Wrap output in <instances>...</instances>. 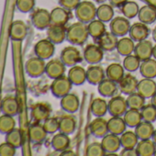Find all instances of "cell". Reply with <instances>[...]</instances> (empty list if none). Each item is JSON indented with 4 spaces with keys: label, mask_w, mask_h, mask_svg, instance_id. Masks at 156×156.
Masks as SVG:
<instances>
[{
    "label": "cell",
    "mask_w": 156,
    "mask_h": 156,
    "mask_svg": "<svg viewBox=\"0 0 156 156\" xmlns=\"http://www.w3.org/2000/svg\"><path fill=\"white\" fill-rule=\"evenodd\" d=\"M126 100H127L128 108H132V109L140 110L145 105V98H143L138 92H134L129 95Z\"/></svg>",
    "instance_id": "cell-43"
},
{
    "label": "cell",
    "mask_w": 156,
    "mask_h": 156,
    "mask_svg": "<svg viewBox=\"0 0 156 156\" xmlns=\"http://www.w3.org/2000/svg\"><path fill=\"white\" fill-rule=\"evenodd\" d=\"M51 113V106L45 102H39L36 103L31 109V116L32 119L37 122H41L50 118Z\"/></svg>",
    "instance_id": "cell-14"
},
{
    "label": "cell",
    "mask_w": 156,
    "mask_h": 156,
    "mask_svg": "<svg viewBox=\"0 0 156 156\" xmlns=\"http://www.w3.org/2000/svg\"><path fill=\"white\" fill-rule=\"evenodd\" d=\"M1 109L4 114L9 116H16L19 112V103L14 97H6L2 101Z\"/></svg>",
    "instance_id": "cell-34"
},
{
    "label": "cell",
    "mask_w": 156,
    "mask_h": 156,
    "mask_svg": "<svg viewBox=\"0 0 156 156\" xmlns=\"http://www.w3.org/2000/svg\"><path fill=\"white\" fill-rule=\"evenodd\" d=\"M120 142L123 148H135L139 142V138L135 131L125 130L120 135Z\"/></svg>",
    "instance_id": "cell-42"
},
{
    "label": "cell",
    "mask_w": 156,
    "mask_h": 156,
    "mask_svg": "<svg viewBox=\"0 0 156 156\" xmlns=\"http://www.w3.org/2000/svg\"><path fill=\"white\" fill-rule=\"evenodd\" d=\"M87 29H88V32L89 35L95 39V40H98L107 30H106V25L105 22L98 20H94L91 22L88 23L87 25Z\"/></svg>",
    "instance_id": "cell-35"
},
{
    "label": "cell",
    "mask_w": 156,
    "mask_h": 156,
    "mask_svg": "<svg viewBox=\"0 0 156 156\" xmlns=\"http://www.w3.org/2000/svg\"><path fill=\"white\" fill-rule=\"evenodd\" d=\"M134 49H135L134 41L130 38H125V37L119 40L116 48L117 51L122 56H127L131 54L134 51Z\"/></svg>",
    "instance_id": "cell-37"
},
{
    "label": "cell",
    "mask_w": 156,
    "mask_h": 156,
    "mask_svg": "<svg viewBox=\"0 0 156 156\" xmlns=\"http://www.w3.org/2000/svg\"><path fill=\"white\" fill-rule=\"evenodd\" d=\"M89 36L88 29L86 23L78 21L74 22L67 28L66 39L73 45H82L84 44Z\"/></svg>",
    "instance_id": "cell-1"
},
{
    "label": "cell",
    "mask_w": 156,
    "mask_h": 156,
    "mask_svg": "<svg viewBox=\"0 0 156 156\" xmlns=\"http://www.w3.org/2000/svg\"><path fill=\"white\" fill-rule=\"evenodd\" d=\"M152 39H153V41H156V27L152 30Z\"/></svg>",
    "instance_id": "cell-58"
},
{
    "label": "cell",
    "mask_w": 156,
    "mask_h": 156,
    "mask_svg": "<svg viewBox=\"0 0 156 156\" xmlns=\"http://www.w3.org/2000/svg\"><path fill=\"white\" fill-rule=\"evenodd\" d=\"M152 56L154 57V59H156V45L153 46V49H152Z\"/></svg>",
    "instance_id": "cell-59"
},
{
    "label": "cell",
    "mask_w": 156,
    "mask_h": 156,
    "mask_svg": "<svg viewBox=\"0 0 156 156\" xmlns=\"http://www.w3.org/2000/svg\"><path fill=\"white\" fill-rule=\"evenodd\" d=\"M102 147L106 153L108 152H116L119 150L121 147V142H120V137L117 134L113 133H108L102 138L101 141Z\"/></svg>",
    "instance_id": "cell-18"
},
{
    "label": "cell",
    "mask_w": 156,
    "mask_h": 156,
    "mask_svg": "<svg viewBox=\"0 0 156 156\" xmlns=\"http://www.w3.org/2000/svg\"><path fill=\"white\" fill-rule=\"evenodd\" d=\"M106 72L103 67L98 64H92L87 70V80L89 84L98 86L104 78Z\"/></svg>",
    "instance_id": "cell-16"
},
{
    "label": "cell",
    "mask_w": 156,
    "mask_h": 156,
    "mask_svg": "<svg viewBox=\"0 0 156 156\" xmlns=\"http://www.w3.org/2000/svg\"><path fill=\"white\" fill-rule=\"evenodd\" d=\"M6 141H8L11 145H13L15 148L20 147L23 142L22 131L20 129H13L11 131L7 133Z\"/></svg>",
    "instance_id": "cell-45"
},
{
    "label": "cell",
    "mask_w": 156,
    "mask_h": 156,
    "mask_svg": "<svg viewBox=\"0 0 156 156\" xmlns=\"http://www.w3.org/2000/svg\"><path fill=\"white\" fill-rule=\"evenodd\" d=\"M90 131L97 138H103L108 131V121L103 117H97L90 124Z\"/></svg>",
    "instance_id": "cell-24"
},
{
    "label": "cell",
    "mask_w": 156,
    "mask_h": 156,
    "mask_svg": "<svg viewBox=\"0 0 156 156\" xmlns=\"http://www.w3.org/2000/svg\"><path fill=\"white\" fill-rule=\"evenodd\" d=\"M94 1L97 3H104L105 1H107V0H94Z\"/></svg>",
    "instance_id": "cell-61"
},
{
    "label": "cell",
    "mask_w": 156,
    "mask_h": 156,
    "mask_svg": "<svg viewBox=\"0 0 156 156\" xmlns=\"http://www.w3.org/2000/svg\"><path fill=\"white\" fill-rule=\"evenodd\" d=\"M75 10V17L78 21L89 23L97 18V7L91 1H81Z\"/></svg>",
    "instance_id": "cell-2"
},
{
    "label": "cell",
    "mask_w": 156,
    "mask_h": 156,
    "mask_svg": "<svg viewBox=\"0 0 156 156\" xmlns=\"http://www.w3.org/2000/svg\"><path fill=\"white\" fill-rule=\"evenodd\" d=\"M151 104L156 108V92H155L154 95L151 97Z\"/></svg>",
    "instance_id": "cell-57"
},
{
    "label": "cell",
    "mask_w": 156,
    "mask_h": 156,
    "mask_svg": "<svg viewBox=\"0 0 156 156\" xmlns=\"http://www.w3.org/2000/svg\"><path fill=\"white\" fill-rule=\"evenodd\" d=\"M106 154L102 144L99 142H92L86 149L87 156H103Z\"/></svg>",
    "instance_id": "cell-49"
},
{
    "label": "cell",
    "mask_w": 156,
    "mask_h": 156,
    "mask_svg": "<svg viewBox=\"0 0 156 156\" xmlns=\"http://www.w3.org/2000/svg\"><path fill=\"white\" fill-rule=\"evenodd\" d=\"M79 98L73 93H69L61 98V107L67 113H75L79 109Z\"/></svg>",
    "instance_id": "cell-17"
},
{
    "label": "cell",
    "mask_w": 156,
    "mask_h": 156,
    "mask_svg": "<svg viewBox=\"0 0 156 156\" xmlns=\"http://www.w3.org/2000/svg\"><path fill=\"white\" fill-rule=\"evenodd\" d=\"M70 142L71 140L69 136L60 131V133H57L52 137L51 147L57 151H63L68 149V147L70 146Z\"/></svg>",
    "instance_id": "cell-33"
},
{
    "label": "cell",
    "mask_w": 156,
    "mask_h": 156,
    "mask_svg": "<svg viewBox=\"0 0 156 156\" xmlns=\"http://www.w3.org/2000/svg\"><path fill=\"white\" fill-rule=\"evenodd\" d=\"M76 128V120L72 115H65L60 119V128L59 130L62 133L70 135L73 133Z\"/></svg>",
    "instance_id": "cell-36"
},
{
    "label": "cell",
    "mask_w": 156,
    "mask_h": 156,
    "mask_svg": "<svg viewBox=\"0 0 156 156\" xmlns=\"http://www.w3.org/2000/svg\"><path fill=\"white\" fill-rule=\"evenodd\" d=\"M138 17L140 22L147 25L152 24L156 20V9L152 6L145 5L140 9Z\"/></svg>",
    "instance_id": "cell-31"
},
{
    "label": "cell",
    "mask_w": 156,
    "mask_h": 156,
    "mask_svg": "<svg viewBox=\"0 0 156 156\" xmlns=\"http://www.w3.org/2000/svg\"><path fill=\"white\" fill-rule=\"evenodd\" d=\"M128 0H109V3L112 7L115 8H121V6Z\"/></svg>",
    "instance_id": "cell-55"
},
{
    "label": "cell",
    "mask_w": 156,
    "mask_h": 156,
    "mask_svg": "<svg viewBox=\"0 0 156 156\" xmlns=\"http://www.w3.org/2000/svg\"><path fill=\"white\" fill-rule=\"evenodd\" d=\"M65 64L62 62L61 58H54L51 60L48 63H46L45 73L46 74L51 78V79H55L60 76L64 75L65 73Z\"/></svg>",
    "instance_id": "cell-10"
},
{
    "label": "cell",
    "mask_w": 156,
    "mask_h": 156,
    "mask_svg": "<svg viewBox=\"0 0 156 156\" xmlns=\"http://www.w3.org/2000/svg\"><path fill=\"white\" fill-rule=\"evenodd\" d=\"M118 83L108 79V78H104V79L98 85V93L105 98H111L113 97L117 90H118Z\"/></svg>",
    "instance_id": "cell-26"
},
{
    "label": "cell",
    "mask_w": 156,
    "mask_h": 156,
    "mask_svg": "<svg viewBox=\"0 0 156 156\" xmlns=\"http://www.w3.org/2000/svg\"><path fill=\"white\" fill-rule=\"evenodd\" d=\"M90 109H91L92 114L95 117H104L106 115V113L108 111V103L106 102L105 99L97 98L92 101Z\"/></svg>",
    "instance_id": "cell-39"
},
{
    "label": "cell",
    "mask_w": 156,
    "mask_h": 156,
    "mask_svg": "<svg viewBox=\"0 0 156 156\" xmlns=\"http://www.w3.org/2000/svg\"><path fill=\"white\" fill-rule=\"evenodd\" d=\"M68 77L73 85L81 86L87 80V71L80 65L72 66L68 72Z\"/></svg>",
    "instance_id": "cell-22"
},
{
    "label": "cell",
    "mask_w": 156,
    "mask_h": 156,
    "mask_svg": "<svg viewBox=\"0 0 156 156\" xmlns=\"http://www.w3.org/2000/svg\"><path fill=\"white\" fill-rule=\"evenodd\" d=\"M130 23L126 17H116L109 24L110 31L118 37H123L129 33L130 29Z\"/></svg>",
    "instance_id": "cell-7"
},
{
    "label": "cell",
    "mask_w": 156,
    "mask_h": 156,
    "mask_svg": "<svg viewBox=\"0 0 156 156\" xmlns=\"http://www.w3.org/2000/svg\"><path fill=\"white\" fill-rule=\"evenodd\" d=\"M47 136V131L45 130L43 125L38 123L32 125L30 129V139L34 143L42 142Z\"/></svg>",
    "instance_id": "cell-38"
},
{
    "label": "cell",
    "mask_w": 156,
    "mask_h": 156,
    "mask_svg": "<svg viewBox=\"0 0 156 156\" xmlns=\"http://www.w3.org/2000/svg\"><path fill=\"white\" fill-rule=\"evenodd\" d=\"M140 73L144 78H153L156 77V59H148L142 61L140 65Z\"/></svg>",
    "instance_id": "cell-32"
},
{
    "label": "cell",
    "mask_w": 156,
    "mask_h": 156,
    "mask_svg": "<svg viewBox=\"0 0 156 156\" xmlns=\"http://www.w3.org/2000/svg\"><path fill=\"white\" fill-rule=\"evenodd\" d=\"M123 119L127 126L130 128H135L139 123L142 121V117H141V113L140 112V110L132 109V108H129L126 111Z\"/></svg>",
    "instance_id": "cell-40"
},
{
    "label": "cell",
    "mask_w": 156,
    "mask_h": 156,
    "mask_svg": "<svg viewBox=\"0 0 156 156\" xmlns=\"http://www.w3.org/2000/svg\"><path fill=\"white\" fill-rule=\"evenodd\" d=\"M137 92L145 98H151L156 92V83L151 78H143L139 81Z\"/></svg>",
    "instance_id": "cell-20"
},
{
    "label": "cell",
    "mask_w": 156,
    "mask_h": 156,
    "mask_svg": "<svg viewBox=\"0 0 156 156\" xmlns=\"http://www.w3.org/2000/svg\"><path fill=\"white\" fill-rule=\"evenodd\" d=\"M152 43L151 41L148 40H144L141 41H139L135 45L134 49V54L142 62L145 60L150 59L152 56Z\"/></svg>",
    "instance_id": "cell-19"
},
{
    "label": "cell",
    "mask_w": 156,
    "mask_h": 156,
    "mask_svg": "<svg viewBox=\"0 0 156 156\" xmlns=\"http://www.w3.org/2000/svg\"><path fill=\"white\" fill-rule=\"evenodd\" d=\"M152 140L154 141V143H155V145H156V129L154 130V133H153V136H152Z\"/></svg>",
    "instance_id": "cell-60"
},
{
    "label": "cell",
    "mask_w": 156,
    "mask_h": 156,
    "mask_svg": "<svg viewBox=\"0 0 156 156\" xmlns=\"http://www.w3.org/2000/svg\"><path fill=\"white\" fill-rule=\"evenodd\" d=\"M140 60L135 54H129L125 56L123 60V67L126 71L129 72H135L140 68Z\"/></svg>",
    "instance_id": "cell-46"
},
{
    "label": "cell",
    "mask_w": 156,
    "mask_h": 156,
    "mask_svg": "<svg viewBox=\"0 0 156 156\" xmlns=\"http://www.w3.org/2000/svg\"><path fill=\"white\" fill-rule=\"evenodd\" d=\"M72 87H73V84L70 81L69 77L62 75L53 79L52 84L51 86V91L54 97L62 98V97L70 93Z\"/></svg>",
    "instance_id": "cell-3"
},
{
    "label": "cell",
    "mask_w": 156,
    "mask_h": 156,
    "mask_svg": "<svg viewBox=\"0 0 156 156\" xmlns=\"http://www.w3.org/2000/svg\"><path fill=\"white\" fill-rule=\"evenodd\" d=\"M28 33L27 25L21 20L14 21L9 29L10 38L14 41H22L25 39Z\"/></svg>",
    "instance_id": "cell-25"
},
{
    "label": "cell",
    "mask_w": 156,
    "mask_h": 156,
    "mask_svg": "<svg viewBox=\"0 0 156 156\" xmlns=\"http://www.w3.org/2000/svg\"><path fill=\"white\" fill-rule=\"evenodd\" d=\"M121 12L126 17L127 19H133L139 14V5L134 2V1H126L122 6H121Z\"/></svg>",
    "instance_id": "cell-44"
},
{
    "label": "cell",
    "mask_w": 156,
    "mask_h": 156,
    "mask_svg": "<svg viewBox=\"0 0 156 156\" xmlns=\"http://www.w3.org/2000/svg\"><path fill=\"white\" fill-rule=\"evenodd\" d=\"M70 19H71L70 10L62 7L55 8L51 11V22L52 25L65 26V24L70 20Z\"/></svg>",
    "instance_id": "cell-15"
},
{
    "label": "cell",
    "mask_w": 156,
    "mask_h": 156,
    "mask_svg": "<svg viewBox=\"0 0 156 156\" xmlns=\"http://www.w3.org/2000/svg\"><path fill=\"white\" fill-rule=\"evenodd\" d=\"M154 127L151 122L149 121H141L135 127V133L140 140H147L151 139L154 133Z\"/></svg>",
    "instance_id": "cell-28"
},
{
    "label": "cell",
    "mask_w": 156,
    "mask_h": 156,
    "mask_svg": "<svg viewBox=\"0 0 156 156\" xmlns=\"http://www.w3.org/2000/svg\"><path fill=\"white\" fill-rule=\"evenodd\" d=\"M16 6L20 11L27 13L34 9L35 0H16Z\"/></svg>",
    "instance_id": "cell-51"
},
{
    "label": "cell",
    "mask_w": 156,
    "mask_h": 156,
    "mask_svg": "<svg viewBox=\"0 0 156 156\" xmlns=\"http://www.w3.org/2000/svg\"><path fill=\"white\" fill-rule=\"evenodd\" d=\"M138 156H152L155 153L156 145L151 139L140 140L135 147Z\"/></svg>",
    "instance_id": "cell-27"
},
{
    "label": "cell",
    "mask_w": 156,
    "mask_h": 156,
    "mask_svg": "<svg viewBox=\"0 0 156 156\" xmlns=\"http://www.w3.org/2000/svg\"><path fill=\"white\" fill-rule=\"evenodd\" d=\"M43 127L47 133H54L59 130L60 119L58 118H48L43 121Z\"/></svg>",
    "instance_id": "cell-50"
},
{
    "label": "cell",
    "mask_w": 156,
    "mask_h": 156,
    "mask_svg": "<svg viewBox=\"0 0 156 156\" xmlns=\"http://www.w3.org/2000/svg\"><path fill=\"white\" fill-rule=\"evenodd\" d=\"M118 36H116L114 33L110 32H105L98 40V46L105 51H111L117 48L118 45Z\"/></svg>",
    "instance_id": "cell-23"
},
{
    "label": "cell",
    "mask_w": 156,
    "mask_h": 156,
    "mask_svg": "<svg viewBox=\"0 0 156 156\" xmlns=\"http://www.w3.org/2000/svg\"><path fill=\"white\" fill-rule=\"evenodd\" d=\"M80 2L81 0H59L60 6L70 11L75 9L77 6L80 4Z\"/></svg>",
    "instance_id": "cell-53"
},
{
    "label": "cell",
    "mask_w": 156,
    "mask_h": 156,
    "mask_svg": "<svg viewBox=\"0 0 156 156\" xmlns=\"http://www.w3.org/2000/svg\"><path fill=\"white\" fill-rule=\"evenodd\" d=\"M114 9L111 5L102 4L97 9V18L103 22H109L113 20Z\"/></svg>",
    "instance_id": "cell-41"
},
{
    "label": "cell",
    "mask_w": 156,
    "mask_h": 156,
    "mask_svg": "<svg viewBox=\"0 0 156 156\" xmlns=\"http://www.w3.org/2000/svg\"><path fill=\"white\" fill-rule=\"evenodd\" d=\"M150 29L147 26V24L143 23V22H136L133 23V25L130 26L129 34V38L132 39L134 41H141L144 40H147V38L150 35Z\"/></svg>",
    "instance_id": "cell-11"
},
{
    "label": "cell",
    "mask_w": 156,
    "mask_h": 156,
    "mask_svg": "<svg viewBox=\"0 0 156 156\" xmlns=\"http://www.w3.org/2000/svg\"><path fill=\"white\" fill-rule=\"evenodd\" d=\"M31 22L38 30H45L51 25V12L44 9H38L31 14Z\"/></svg>",
    "instance_id": "cell-4"
},
{
    "label": "cell",
    "mask_w": 156,
    "mask_h": 156,
    "mask_svg": "<svg viewBox=\"0 0 156 156\" xmlns=\"http://www.w3.org/2000/svg\"><path fill=\"white\" fill-rule=\"evenodd\" d=\"M62 155H75V153L73 151H69V150H65L62 152Z\"/></svg>",
    "instance_id": "cell-56"
},
{
    "label": "cell",
    "mask_w": 156,
    "mask_h": 156,
    "mask_svg": "<svg viewBox=\"0 0 156 156\" xmlns=\"http://www.w3.org/2000/svg\"><path fill=\"white\" fill-rule=\"evenodd\" d=\"M15 120L12 119V116L4 114L0 117V132L7 134L15 129Z\"/></svg>",
    "instance_id": "cell-47"
},
{
    "label": "cell",
    "mask_w": 156,
    "mask_h": 156,
    "mask_svg": "<svg viewBox=\"0 0 156 156\" xmlns=\"http://www.w3.org/2000/svg\"><path fill=\"white\" fill-rule=\"evenodd\" d=\"M15 151H16V148L10 143H9L8 141L0 145V155L10 156V155H14Z\"/></svg>",
    "instance_id": "cell-52"
},
{
    "label": "cell",
    "mask_w": 156,
    "mask_h": 156,
    "mask_svg": "<svg viewBox=\"0 0 156 156\" xmlns=\"http://www.w3.org/2000/svg\"><path fill=\"white\" fill-rule=\"evenodd\" d=\"M26 72L31 77H39L45 73L46 63L43 59L36 56L29 59L26 62Z\"/></svg>",
    "instance_id": "cell-5"
},
{
    "label": "cell",
    "mask_w": 156,
    "mask_h": 156,
    "mask_svg": "<svg viewBox=\"0 0 156 156\" xmlns=\"http://www.w3.org/2000/svg\"><path fill=\"white\" fill-rule=\"evenodd\" d=\"M103 57V50L97 44H88L84 50V58L90 64L99 63Z\"/></svg>",
    "instance_id": "cell-12"
},
{
    "label": "cell",
    "mask_w": 156,
    "mask_h": 156,
    "mask_svg": "<svg viewBox=\"0 0 156 156\" xmlns=\"http://www.w3.org/2000/svg\"><path fill=\"white\" fill-rule=\"evenodd\" d=\"M60 58L66 66H70V67L76 65L82 60L80 51L73 46L65 47L62 51Z\"/></svg>",
    "instance_id": "cell-6"
},
{
    "label": "cell",
    "mask_w": 156,
    "mask_h": 156,
    "mask_svg": "<svg viewBox=\"0 0 156 156\" xmlns=\"http://www.w3.org/2000/svg\"><path fill=\"white\" fill-rule=\"evenodd\" d=\"M66 30L64 26L51 24L47 30V37L54 44H60L66 39Z\"/></svg>",
    "instance_id": "cell-21"
},
{
    "label": "cell",
    "mask_w": 156,
    "mask_h": 156,
    "mask_svg": "<svg viewBox=\"0 0 156 156\" xmlns=\"http://www.w3.org/2000/svg\"><path fill=\"white\" fill-rule=\"evenodd\" d=\"M108 131L113 134L121 135L127 128V124L123 118L119 116H112V118L108 120Z\"/></svg>",
    "instance_id": "cell-30"
},
{
    "label": "cell",
    "mask_w": 156,
    "mask_h": 156,
    "mask_svg": "<svg viewBox=\"0 0 156 156\" xmlns=\"http://www.w3.org/2000/svg\"><path fill=\"white\" fill-rule=\"evenodd\" d=\"M108 112L112 116H124L126 111L128 110V104L127 100L121 96L113 97L109 102L108 103Z\"/></svg>",
    "instance_id": "cell-8"
},
{
    "label": "cell",
    "mask_w": 156,
    "mask_h": 156,
    "mask_svg": "<svg viewBox=\"0 0 156 156\" xmlns=\"http://www.w3.org/2000/svg\"><path fill=\"white\" fill-rule=\"evenodd\" d=\"M154 155L156 156V150H155V153H154Z\"/></svg>",
    "instance_id": "cell-62"
},
{
    "label": "cell",
    "mask_w": 156,
    "mask_h": 156,
    "mask_svg": "<svg viewBox=\"0 0 156 156\" xmlns=\"http://www.w3.org/2000/svg\"><path fill=\"white\" fill-rule=\"evenodd\" d=\"M139 81L138 79L130 73L125 74L122 79L119 82V88L124 95H130L137 91Z\"/></svg>",
    "instance_id": "cell-13"
},
{
    "label": "cell",
    "mask_w": 156,
    "mask_h": 156,
    "mask_svg": "<svg viewBox=\"0 0 156 156\" xmlns=\"http://www.w3.org/2000/svg\"><path fill=\"white\" fill-rule=\"evenodd\" d=\"M119 155L121 156H138L135 148H123Z\"/></svg>",
    "instance_id": "cell-54"
},
{
    "label": "cell",
    "mask_w": 156,
    "mask_h": 156,
    "mask_svg": "<svg viewBox=\"0 0 156 156\" xmlns=\"http://www.w3.org/2000/svg\"><path fill=\"white\" fill-rule=\"evenodd\" d=\"M125 69L124 67L119 64V63H117V62H114V63H111L109 64L107 69H106V75L108 79L116 82V83H119L122 77L125 75Z\"/></svg>",
    "instance_id": "cell-29"
},
{
    "label": "cell",
    "mask_w": 156,
    "mask_h": 156,
    "mask_svg": "<svg viewBox=\"0 0 156 156\" xmlns=\"http://www.w3.org/2000/svg\"><path fill=\"white\" fill-rule=\"evenodd\" d=\"M142 120L154 122L156 120V108L152 104L144 105L143 108L140 109Z\"/></svg>",
    "instance_id": "cell-48"
},
{
    "label": "cell",
    "mask_w": 156,
    "mask_h": 156,
    "mask_svg": "<svg viewBox=\"0 0 156 156\" xmlns=\"http://www.w3.org/2000/svg\"><path fill=\"white\" fill-rule=\"evenodd\" d=\"M54 51H55L54 43L51 42L49 39L41 40L35 44L34 47V51L36 56L43 60H47L51 58L53 55Z\"/></svg>",
    "instance_id": "cell-9"
}]
</instances>
